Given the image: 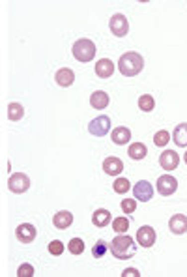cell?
Masks as SVG:
<instances>
[{
  "label": "cell",
  "mask_w": 187,
  "mask_h": 277,
  "mask_svg": "<svg viewBox=\"0 0 187 277\" xmlns=\"http://www.w3.org/2000/svg\"><path fill=\"white\" fill-rule=\"evenodd\" d=\"M142 68H144V58L139 53H135V51H129V53L122 54L120 60H118V69H120V73L124 77H135V75H139L140 71H142Z\"/></svg>",
  "instance_id": "obj_1"
},
{
  "label": "cell",
  "mask_w": 187,
  "mask_h": 277,
  "mask_svg": "<svg viewBox=\"0 0 187 277\" xmlns=\"http://www.w3.org/2000/svg\"><path fill=\"white\" fill-rule=\"evenodd\" d=\"M110 253H112V257L118 259V261L131 259L133 255L137 253V246H135V242H133L131 236H127V234H118L116 238L112 240V244H110Z\"/></svg>",
  "instance_id": "obj_2"
},
{
  "label": "cell",
  "mask_w": 187,
  "mask_h": 277,
  "mask_svg": "<svg viewBox=\"0 0 187 277\" xmlns=\"http://www.w3.org/2000/svg\"><path fill=\"white\" fill-rule=\"evenodd\" d=\"M71 51L79 62H90L95 56V43L92 39H77L71 47Z\"/></svg>",
  "instance_id": "obj_3"
},
{
  "label": "cell",
  "mask_w": 187,
  "mask_h": 277,
  "mask_svg": "<svg viewBox=\"0 0 187 277\" xmlns=\"http://www.w3.org/2000/svg\"><path fill=\"white\" fill-rule=\"evenodd\" d=\"M8 189L11 193H26L30 189V178L23 172H15L8 178Z\"/></svg>",
  "instance_id": "obj_4"
},
{
  "label": "cell",
  "mask_w": 187,
  "mask_h": 277,
  "mask_svg": "<svg viewBox=\"0 0 187 277\" xmlns=\"http://www.w3.org/2000/svg\"><path fill=\"white\" fill-rule=\"evenodd\" d=\"M110 130V118L109 116H97L94 118L92 122L88 124V131L92 133L94 137H105Z\"/></svg>",
  "instance_id": "obj_5"
},
{
  "label": "cell",
  "mask_w": 187,
  "mask_h": 277,
  "mask_svg": "<svg viewBox=\"0 0 187 277\" xmlns=\"http://www.w3.org/2000/svg\"><path fill=\"white\" fill-rule=\"evenodd\" d=\"M109 26H110V32L116 38H124V36H127V32H129V23H127L125 15H122V13H114V15L110 17Z\"/></svg>",
  "instance_id": "obj_6"
},
{
  "label": "cell",
  "mask_w": 187,
  "mask_h": 277,
  "mask_svg": "<svg viewBox=\"0 0 187 277\" xmlns=\"http://www.w3.org/2000/svg\"><path fill=\"white\" fill-rule=\"evenodd\" d=\"M176 189H178V180L172 178L171 174H163L157 178V191L163 197H171L172 193H176Z\"/></svg>",
  "instance_id": "obj_7"
},
{
  "label": "cell",
  "mask_w": 187,
  "mask_h": 277,
  "mask_svg": "<svg viewBox=\"0 0 187 277\" xmlns=\"http://www.w3.org/2000/svg\"><path fill=\"white\" fill-rule=\"evenodd\" d=\"M156 240H157L156 229L150 227V225H144V227H140L139 231H137V242L142 247H152L156 244Z\"/></svg>",
  "instance_id": "obj_8"
},
{
  "label": "cell",
  "mask_w": 187,
  "mask_h": 277,
  "mask_svg": "<svg viewBox=\"0 0 187 277\" xmlns=\"http://www.w3.org/2000/svg\"><path fill=\"white\" fill-rule=\"evenodd\" d=\"M133 195H135V199L140 200V202H148L152 197H154V187L150 182L146 180H140L139 184H135L133 187Z\"/></svg>",
  "instance_id": "obj_9"
},
{
  "label": "cell",
  "mask_w": 187,
  "mask_h": 277,
  "mask_svg": "<svg viewBox=\"0 0 187 277\" xmlns=\"http://www.w3.org/2000/svg\"><path fill=\"white\" fill-rule=\"evenodd\" d=\"M36 234H38V231H36V227L30 223H21L15 229V236L21 244H32L34 238H36Z\"/></svg>",
  "instance_id": "obj_10"
},
{
  "label": "cell",
  "mask_w": 187,
  "mask_h": 277,
  "mask_svg": "<svg viewBox=\"0 0 187 277\" xmlns=\"http://www.w3.org/2000/svg\"><path fill=\"white\" fill-rule=\"evenodd\" d=\"M159 165L163 167L165 170H174L178 169L180 165V155L174 152V150H165L163 154L159 155Z\"/></svg>",
  "instance_id": "obj_11"
},
{
  "label": "cell",
  "mask_w": 187,
  "mask_h": 277,
  "mask_svg": "<svg viewBox=\"0 0 187 277\" xmlns=\"http://www.w3.org/2000/svg\"><path fill=\"white\" fill-rule=\"evenodd\" d=\"M103 170H105V174H109V176H118V174L124 170V163H122L120 157L110 155V157H107V159L103 161Z\"/></svg>",
  "instance_id": "obj_12"
},
{
  "label": "cell",
  "mask_w": 187,
  "mask_h": 277,
  "mask_svg": "<svg viewBox=\"0 0 187 277\" xmlns=\"http://www.w3.org/2000/svg\"><path fill=\"white\" fill-rule=\"evenodd\" d=\"M169 229H171L172 234H186L187 232V216H184V214L172 216L171 221H169Z\"/></svg>",
  "instance_id": "obj_13"
},
{
  "label": "cell",
  "mask_w": 187,
  "mask_h": 277,
  "mask_svg": "<svg viewBox=\"0 0 187 277\" xmlns=\"http://www.w3.org/2000/svg\"><path fill=\"white\" fill-rule=\"evenodd\" d=\"M112 73H114V64H112V60H109V58L97 60V64H95V75L97 77L109 79L112 77Z\"/></svg>",
  "instance_id": "obj_14"
},
{
  "label": "cell",
  "mask_w": 187,
  "mask_h": 277,
  "mask_svg": "<svg viewBox=\"0 0 187 277\" xmlns=\"http://www.w3.org/2000/svg\"><path fill=\"white\" fill-rule=\"evenodd\" d=\"M55 81L58 86H62V88H68V86L73 85V81H75V73H73V69L70 68H62L56 71L55 75Z\"/></svg>",
  "instance_id": "obj_15"
},
{
  "label": "cell",
  "mask_w": 187,
  "mask_h": 277,
  "mask_svg": "<svg viewBox=\"0 0 187 277\" xmlns=\"http://www.w3.org/2000/svg\"><path fill=\"white\" fill-rule=\"evenodd\" d=\"M110 138H112L114 144L124 146V144L129 142V138H131V131H129V128H125V126H120V128H116V130H112Z\"/></svg>",
  "instance_id": "obj_16"
},
{
  "label": "cell",
  "mask_w": 187,
  "mask_h": 277,
  "mask_svg": "<svg viewBox=\"0 0 187 277\" xmlns=\"http://www.w3.org/2000/svg\"><path fill=\"white\" fill-rule=\"evenodd\" d=\"M172 140L176 142V146L187 148V124H178V126L174 128Z\"/></svg>",
  "instance_id": "obj_17"
},
{
  "label": "cell",
  "mask_w": 187,
  "mask_h": 277,
  "mask_svg": "<svg viewBox=\"0 0 187 277\" xmlns=\"http://www.w3.org/2000/svg\"><path fill=\"white\" fill-rule=\"evenodd\" d=\"M92 223L94 227H107L110 223V212L109 210H105V208H99V210H95L92 214Z\"/></svg>",
  "instance_id": "obj_18"
},
{
  "label": "cell",
  "mask_w": 187,
  "mask_h": 277,
  "mask_svg": "<svg viewBox=\"0 0 187 277\" xmlns=\"http://www.w3.org/2000/svg\"><path fill=\"white\" fill-rule=\"evenodd\" d=\"M71 223H73V214H71V212H58V214L53 217V225H55L56 229H60V231L71 227Z\"/></svg>",
  "instance_id": "obj_19"
},
{
  "label": "cell",
  "mask_w": 187,
  "mask_h": 277,
  "mask_svg": "<svg viewBox=\"0 0 187 277\" xmlns=\"http://www.w3.org/2000/svg\"><path fill=\"white\" fill-rule=\"evenodd\" d=\"M109 94L103 92V90H97V92H94L92 96H90V105H92L94 109H105L107 105H109Z\"/></svg>",
  "instance_id": "obj_20"
},
{
  "label": "cell",
  "mask_w": 187,
  "mask_h": 277,
  "mask_svg": "<svg viewBox=\"0 0 187 277\" xmlns=\"http://www.w3.org/2000/svg\"><path fill=\"white\" fill-rule=\"evenodd\" d=\"M127 154L135 161H142L146 157V154H148V148L144 146L142 142H133L131 146H129V150H127Z\"/></svg>",
  "instance_id": "obj_21"
},
{
  "label": "cell",
  "mask_w": 187,
  "mask_h": 277,
  "mask_svg": "<svg viewBox=\"0 0 187 277\" xmlns=\"http://www.w3.org/2000/svg\"><path fill=\"white\" fill-rule=\"evenodd\" d=\"M24 116V107L21 103H9L8 105V118L11 122H19Z\"/></svg>",
  "instance_id": "obj_22"
},
{
  "label": "cell",
  "mask_w": 187,
  "mask_h": 277,
  "mask_svg": "<svg viewBox=\"0 0 187 277\" xmlns=\"http://www.w3.org/2000/svg\"><path fill=\"white\" fill-rule=\"evenodd\" d=\"M156 107V100H154V96H150V94H142L139 98V109L140 111H144V113H150V111H154Z\"/></svg>",
  "instance_id": "obj_23"
},
{
  "label": "cell",
  "mask_w": 187,
  "mask_h": 277,
  "mask_svg": "<svg viewBox=\"0 0 187 277\" xmlns=\"http://www.w3.org/2000/svg\"><path fill=\"white\" fill-rule=\"evenodd\" d=\"M127 229H129V219H127V217H116V219L112 221V231L118 232V234L127 232Z\"/></svg>",
  "instance_id": "obj_24"
},
{
  "label": "cell",
  "mask_w": 187,
  "mask_h": 277,
  "mask_svg": "<svg viewBox=\"0 0 187 277\" xmlns=\"http://www.w3.org/2000/svg\"><path fill=\"white\" fill-rule=\"evenodd\" d=\"M68 251H70L71 255H83V251H85V242H83L81 238L70 240V244H68Z\"/></svg>",
  "instance_id": "obj_25"
},
{
  "label": "cell",
  "mask_w": 187,
  "mask_h": 277,
  "mask_svg": "<svg viewBox=\"0 0 187 277\" xmlns=\"http://www.w3.org/2000/svg\"><path fill=\"white\" fill-rule=\"evenodd\" d=\"M169 140H171V133L165 130L157 131L156 135H154V144H156V146H167Z\"/></svg>",
  "instance_id": "obj_26"
},
{
  "label": "cell",
  "mask_w": 187,
  "mask_h": 277,
  "mask_svg": "<svg viewBox=\"0 0 187 277\" xmlns=\"http://www.w3.org/2000/svg\"><path fill=\"white\" fill-rule=\"evenodd\" d=\"M129 180L127 178H116V182H114V185H112V189H114V193H120V195H124V193L129 191Z\"/></svg>",
  "instance_id": "obj_27"
},
{
  "label": "cell",
  "mask_w": 187,
  "mask_h": 277,
  "mask_svg": "<svg viewBox=\"0 0 187 277\" xmlns=\"http://www.w3.org/2000/svg\"><path fill=\"white\" fill-rule=\"evenodd\" d=\"M107 249H109V247H107V244H105L103 240H97V244L92 247V255L95 257V259H101L103 255L107 253Z\"/></svg>",
  "instance_id": "obj_28"
},
{
  "label": "cell",
  "mask_w": 187,
  "mask_h": 277,
  "mask_svg": "<svg viewBox=\"0 0 187 277\" xmlns=\"http://www.w3.org/2000/svg\"><path fill=\"white\" fill-rule=\"evenodd\" d=\"M120 206H122V212H124V214H133V212L137 210V199H124Z\"/></svg>",
  "instance_id": "obj_29"
},
{
  "label": "cell",
  "mask_w": 187,
  "mask_h": 277,
  "mask_svg": "<svg viewBox=\"0 0 187 277\" xmlns=\"http://www.w3.org/2000/svg\"><path fill=\"white\" fill-rule=\"evenodd\" d=\"M49 253L51 255H62L64 253V244L60 242V240H53L51 244H49Z\"/></svg>",
  "instance_id": "obj_30"
},
{
  "label": "cell",
  "mask_w": 187,
  "mask_h": 277,
  "mask_svg": "<svg viewBox=\"0 0 187 277\" xmlns=\"http://www.w3.org/2000/svg\"><path fill=\"white\" fill-rule=\"evenodd\" d=\"M17 276L19 277H32L34 276V266L32 264H21L17 270Z\"/></svg>",
  "instance_id": "obj_31"
},
{
  "label": "cell",
  "mask_w": 187,
  "mask_h": 277,
  "mask_svg": "<svg viewBox=\"0 0 187 277\" xmlns=\"http://www.w3.org/2000/svg\"><path fill=\"white\" fill-rule=\"evenodd\" d=\"M122 276L124 277H139L140 274L135 268H127V270H124V274H122Z\"/></svg>",
  "instance_id": "obj_32"
},
{
  "label": "cell",
  "mask_w": 187,
  "mask_h": 277,
  "mask_svg": "<svg viewBox=\"0 0 187 277\" xmlns=\"http://www.w3.org/2000/svg\"><path fill=\"white\" fill-rule=\"evenodd\" d=\"M184 161H186V165H187V152H186V155H184Z\"/></svg>",
  "instance_id": "obj_33"
}]
</instances>
